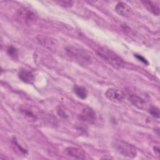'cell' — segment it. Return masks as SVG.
<instances>
[{"instance_id":"cell-11","label":"cell","mask_w":160,"mask_h":160,"mask_svg":"<svg viewBox=\"0 0 160 160\" xmlns=\"http://www.w3.org/2000/svg\"><path fill=\"white\" fill-rule=\"evenodd\" d=\"M129 101L133 106L139 109H144L146 107V102L144 100L138 96L131 95L129 97Z\"/></svg>"},{"instance_id":"cell-17","label":"cell","mask_w":160,"mask_h":160,"mask_svg":"<svg viewBox=\"0 0 160 160\" xmlns=\"http://www.w3.org/2000/svg\"><path fill=\"white\" fill-rule=\"evenodd\" d=\"M149 112L155 118H159V109L157 107L152 106L149 109Z\"/></svg>"},{"instance_id":"cell-1","label":"cell","mask_w":160,"mask_h":160,"mask_svg":"<svg viewBox=\"0 0 160 160\" xmlns=\"http://www.w3.org/2000/svg\"><path fill=\"white\" fill-rule=\"evenodd\" d=\"M96 52L99 56L112 66L118 69L124 66V62L123 59L112 51L102 47L98 49Z\"/></svg>"},{"instance_id":"cell-18","label":"cell","mask_w":160,"mask_h":160,"mask_svg":"<svg viewBox=\"0 0 160 160\" xmlns=\"http://www.w3.org/2000/svg\"><path fill=\"white\" fill-rule=\"evenodd\" d=\"M56 2L64 8H71L74 4V1H56Z\"/></svg>"},{"instance_id":"cell-8","label":"cell","mask_w":160,"mask_h":160,"mask_svg":"<svg viewBox=\"0 0 160 160\" xmlns=\"http://www.w3.org/2000/svg\"><path fill=\"white\" fill-rule=\"evenodd\" d=\"M116 12L123 17H129L132 14V8L126 3L119 2L117 4L115 8Z\"/></svg>"},{"instance_id":"cell-19","label":"cell","mask_w":160,"mask_h":160,"mask_svg":"<svg viewBox=\"0 0 160 160\" xmlns=\"http://www.w3.org/2000/svg\"><path fill=\"white\" fill-rule=\"evenodd\" d=\"M8 54L12 58H16L18 57V51L16 48H14L12 46H10L8 48L7 50Z\"/></svg>"},{"instance_id":"cell-9","label":"cell","mask_w":160,"mask_h":160,"mask_svg":"<svg viewBox=\"0 0 160 160\" xmlns=\"http://www.w3.org/2000/svg\"><path fill=\"white\" fill-rule=\"evenodd\" d=\"M66 153L71 157L78 159H84L86 155L83 150L76 147H68L66 149Z\"/></svg>"},{"instance_id":"cell-7","label":"cell","mask_w":160,"mask_h":160,"mask_svg":"<svg viewBox=\"0 0 160 160\" xmlns=\"http://www.w3.org/2000/svg\"><path fill=\"white\" fill-rule=\"evenodd\" d=\"M80 118L84 122L93 124L96 119V114L93 109L90 107H86L82 109L80 114Z\"/></svg>"},{"instance_id":"cell-16","label":"cell","mask_w":160,"mask_h":160,"mask_svg":"<svg viewBox=\"0 0 160 160\" xmlns=\"http://www.w3.org/2000/svg\"><path fill=\"white\" fill-rule=\"evenodd\" d=\"M56 112H57V114H58V116L62 118L66 119L68 117V115L64 106L62 105H59L57 107Z\"/></svg>"},{"instance_id":"cell-6","label":"cell","mask_w":160,"mask_h":160,"mask_svg":"<svg viewBox=\"0 0 160 160\" xmlns=\"http://www.w3.org/2000/svg\"><path fill=\"white\" fill-rule=\"evenodd\" d=\"M36 38L38 42L42 46L48 48L51 51H55L56 49V42L54 39L42 34H38Z\"/></svg>"},{"instance_id":"cell-20","label":"cell","mask_w":160,"mask_h":160,"mask_svg":"<svg viewBox=\"0 0 160 160\" xmlns=\"http://www.w3.org/2000/svg\"><path fill=\"white\" fill-rule=\"evenodd\" d=\"M134 56L138 59L139 61H142L143 63H144L145 64H148V62L147 61V60L142 56H141V55H138V54H134Z\"/></svg>"},{"instance_id":"cell-15","label":"cell","mask_w":160,"mask_h":160,"mask_svg":"<svg viewBox=\"0 0 160 160\" xmlns=\"http://www.w3.org/2000/svg\"><path fill=\"white\" fill-rule=\"evenodd\" d=\"M12 145L14 146V149L18 152L20 154H26L28 153L27 150L24 149L16 141V139L15 138H14L12 140ZM14 150V151H15Z\"/></svg>"},{"instance_id":"cell-5","label":"cell","mask_w":160,"mask_h":160,"mask_svg":"<svg viewBox=\"0 0 160 160\" xmlns=\"http://www.w3.org/2000/svg\"><path fill=\"white\" fill-rule=\"evenodd\" d=\"M105 95L111 101L117 103L122 102L126 97V94L122 91L115 88L108 89L105 92Z\"/></svg>"},{"instance_id":"cell-10","label":"cell","mask_w":160,"mask_h":160,"mask_svg":"<svg viewBox=\"0 0 160 160\" xmlns=\"http://www.w3.org/2000/svg\"><path fill=\"white\" fill-rule=\"evenodd\" d=\"M19 78L27 84H32L34 81V75L33 73L27 69H22L18 72Z\"/></svg>"},{"instance_id":"cell-12","label":"cell","mask_w":160,"mask_h":160,"mask_svg":"<svg viewBox=\"0 0 160 160\" xmlns=\"http://www.w3.org/2000/svg\"><path fill=\"white\" fill-rule=\"evenodd\" d=\"M142 3L143 4L144 6L151 13H152L155 16H159L160 10L159 6L156 2L149 1H142Z\"/></svg>"},{"instance_id":"cell-13","label":"cell","mask_w":160,"mask_h":160,"mask_svg":"<svg viewBox=\"0 0 160 160\" xmlns=\"http://www.w3.org/2000/svg\"><path fill=\"white\" fill-rule=\"evenodd\" d=\"M73 92L75 95L81 99H85L88 96V92L86 89L81 86L75 85L73 87Z\"/></svg>"},{"instance_id":"cell-4","label":"cell","mask_w":160,"mask_h":160,"mask_svg":"<svg viewBox=\"0 0 160 160\" xmlns=\"http://www.w3.org/2000/svg\"><path fill=\"white\" fill-rule=\"evenodd\" d=\"M17 16L22 22L28 26L35 24L38 18L36 12L25 8L19 9L17 11Z\"/></svg>"},{"instance_id":"cell-2","label":"cell","mask_w":160,"mask_h":160,"mask_svg":"<svg viewBox=\"0 0 160 160\" xmlns=\"http://www.w3.org/2000/svg\"><path fill=\"white\" fill-rule=\"evenodd\" d=\"M68 54L77 62L83 65L92 64V59L88 51L74 46H68L66 48Z\"/></svg>"},{"instance_id":"cell-21","label":"cell","mask_w":160,"mask_h":160,"mask_svg":"<svg viewBox=\"0 0 160 160\" xmlns=\"http://www.w3.org/2000/svg\"><path fill=\"white\" fill-rule=\"evenodd\" d=\"M154 151L155 154H156L158 156H159L160 151H159V147H158V146H154Z\"/></svg>"},{"instance_id":"cell-14","label":"cell","mask_w":160,"mask_h":160,"mask_svg":"<svg viewBox=\"0 0 160 160\" xmlns=\"http://www.w3.org/2000/svg\"><path fill=\"white\" fill-rule=\"evenodd\" d=\"M22 114V115L28 119L30 121H35L37 119L36 116L33 113L31 109L26 108V107H21L19 108Z\"/></svg>"},{"instance_id":"cell-3","label":"cell","mask_w":160,"mask_h":160,"mask_svg":"<svg viewBox=\"0 0 160 160\" xmlns=\"http://www.w3.org/2000/svg\"><path fill=\"white\" fill-rule=\"evenodd\" d=\"M114 148L123 156L133 158L137 156L136 148L131 144L122 140H114L112 142Z\"/></svg>"}]
</instances>
